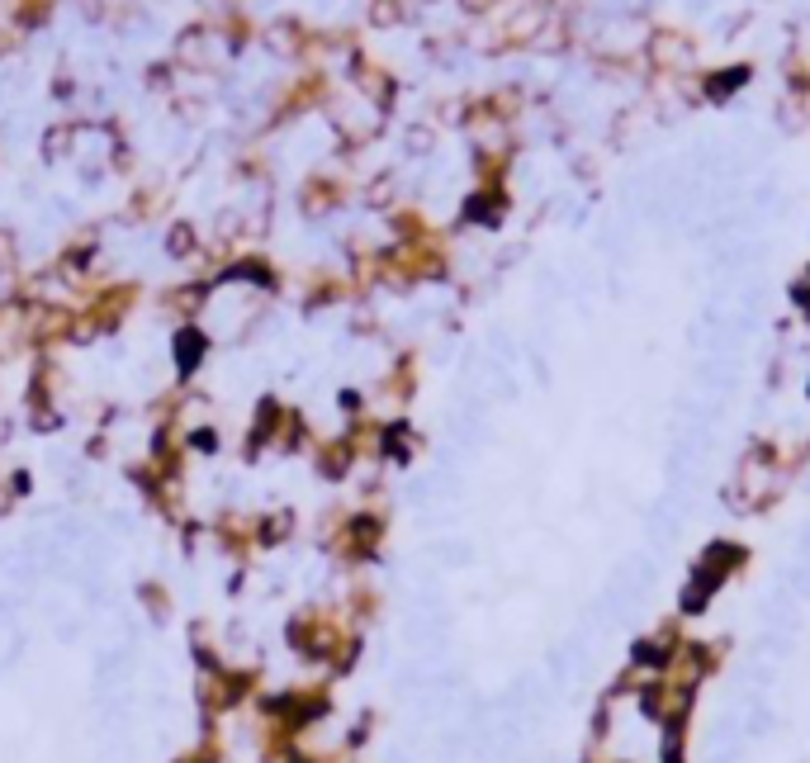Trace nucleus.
<instances>
[{
    "label": "nucleus",
    "mask_w": 810,
    "mask_h": 763,
    "mask_svg": "<svg viewBox=\"0 0 810 763\" xmlns=\"http://www.w3.org/2000/svg\"><path fill=\"white\" fill-rule=\"evenodd\" d=\"M488 5H493V0H465V10H474V15H479V10H488Z\"/></svg>",
    "instance_id": "obj_11"
},
{
    "label": "nucleus",
    "mask_w": 810,
    "mask_h": 763,
    "mask_svg": "<svg viewBox=\"0 0 810 763\" xmlns=\"http://www.w3.org/2000/svg\"><path fill=\"white\" fill-rule=\"evenodd\" d=\"M166 252H171V256H190V252H195V228H190V223H176V228H171V237H166Z\"/></svg>",
    "instance_id": "obj_5"
},
{
    "label": "nucleus",
    "mask_w": 810,
    "mask_h": 763,
    "mask_svg": "<svg viewBox=\"0 0 810 763\" xmlns=\"http://www.w3.org/2000/svg\"><path fill=\"white\" fill-rule=\"evenodd\" d=\"M67 143H72V124H57L53 133L43 138V157H48V162H57V157L67 152Z\"/></svg>",
    "instance_id": "obj_6"
},
{
    "label": "nucleus",
    "mask_w": 810,
    "mask_h": 763,
    "mask_svg": "<svg viewBox=\"0 0 810 763\" xmlns=\"http://www.w3.org/2000/svg\"><path fill=\"white\" fill-rule=\"evenodd\" d=\"M744 81H749V67H735V72H720V76H711V86H706V91H711V100H725V95H730V91H739Z\"/></svg>",
    "instance_id": "obj_4"
},
{
    "label": "nucleus",
    "mask_w": 810,
    "mask_h": 763,
    "mask_svg": "<svg viewBox=\"0 0 810 763\" xmlns=\"http://www.w3.org/2000/svg\"><path fill=\"white\" fill-rule=\"evenodd\" d=\"M351 460H356V441L346 436V441H337V446H327V451H323V460H318V465H323V474H327V479H342V474L351 470Z\"/></svg>",
    "instance_id": "obj_2"
},
{
    "label": "nucleus",
    "mask_w": 810,
    "mask_h": 763,
    "mask_svg": "<svg viewBox=\"0 0 810 763\" xmlns=\"http://www.w3.org/2000/svg\"><path fill=\"white\" fill-rule=\"evenodd\" d=\"M190 441H195L199 451H214V446H218V436H209V427H199V432L190 436Z\"/></svg>",
    "instance_id": "obj_10"
},
{
    "label": "nucleus",
    "mask_w": 810,
    "mask_h": 763,
    "mask_svg": "<svg viewBox=\"0 0 810 763\" xmlns=\"http://www.w3.org/2000/svg\"><path fill=\"white\" fill-rule=\"evenodd\" d=\"M720 588H725V579L697 560V569H692V579H687V588H683V598H678V612H683V617H702Z\"/></svg>",
    "instance_id": "obj_1"
},
{
    "label": "nucleus",
    "mask_w": 810,
    "mask_h": 763,
    "mask_svg": "<svg viewBox=\"0 0 810 763\" xmlns=\"http://www.w3.org/2000/svg\"><path fill=\"white\" fill-rule=\"evenodd\" d=\"M796 304H801V313H806V318H810V271L806 275H801V285H796Z\"/></svg>",
    "instance_id": "obj_9"
},
{
    "label": "nucleus",
    "mask_w": 810,
    "mask_h": 763,
    "mask_svg": "<svg viewBox=\"0 0 810 763\" xmlns=\"http://www.w3.org/2000/svg\"><path fill=\"white\" fill-rule=\"evenodd\" d=\"M370 19H375V24H398V19H403V10H398V0H375Z\"/></svg>",
    "instance_id": "obj_7"
},
{
    "label": "nucleus",
    "mask_w": 810,
    "mask_h": 763,
    "mask_svg": "<svg viewBox=\"0 0 810 763\" xmlns=\"http://www.w3.org/2000/svg\"><path fill=\"white\" fill-rule=\"evenodd\" d=\"M289 531V512H280V517H270L266 527H261V541H280Z\"/></svg>",
    "instance_id": "obj_8"
},
{
    "label": "nucleus",
    "mask_w": 810,
    "mask_h": 763,
    "mask_svg": "<svg viewBox=\"0 0 810 763\" xmlns=\"http://www.w3.org/2000/svg\"><path fill=\"white\" fill-rule=\"evenodd\" d=\"M806 394H810V380H806Z\"/></svg>",
    "instance_id": "obj_12"
},
{
    "label": "nucleus",
    "mask_w": 810,
    "mask_h": 763,
    "mask_svg": "<svg viewBox=\"0 0 810 763\" xmlns=\"http://www.w3.org/2000/svg\"><path fill=\"white\" fill-rule=\"evenodd\" d=\"M199 351H204L199 327H180V332H176V361H180V370H185V375L199 365Z\"/></svg>",
    "instance_id": "obj_3"
}]
</instances>
